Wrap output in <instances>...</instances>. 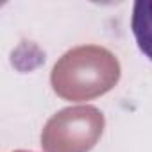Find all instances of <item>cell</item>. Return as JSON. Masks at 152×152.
<instances>
[{"mask_svg":"<svg viewBox=\"0 0 152 152\" xmlns=\"http://www.w3.org/2000/svg\"><path fill=\"white\" fill-rule=\"evenodd\" d=\"M15 152H31V150H15Z\"/></svg>","mask_w":152,"mask_h":152,"instance_id":"obj_2","label":"cell"},{"mask_svg":"<svg viewBox=\"0 0 152 152\" xmlns=\"http://www.w3.org/2000/svg\"><path fill=\"white\" fill-rule=\"evenodd\" d=\"M131 29L138 43V48L152 61V0L134 2Z\"/></svg>","mask_w":152,"mask_h":152,"instance_id":"obj_1","label":"cell"}]
</instances>
